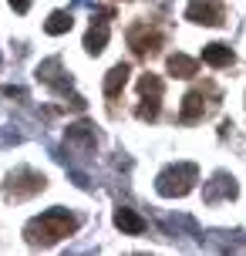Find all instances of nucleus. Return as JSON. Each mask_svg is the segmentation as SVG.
<instances>
[{
	"label": "nucleus",
	"instance_id": "1",
	"mask_svg": "<svg viewBox=\"0 0 246 256\" xmlns=\"http://www.w3.org/2000/svg\"><path fill=\"white\" fill-rule=\"evenodd\" d=\"M74 230H78V216H71L68 209H48V212H40L38 219L27 222L24 236L30 246H54Z\"/></svg>",
	"mask_w": 246,
	"mask_h": 256
},
{
	"label": "nucleus",
	"instance_id": "2",
	"mask_svg": "<svg viewBox=\"0 0 246 256\" xmlns=\"http://www.w3.org/2000/svg\"><path fill=\"white\" fill-rule=\"evenodd\" d=\"M196 179H199V168H196L192 162H179V166H168V168L158 172L156 189H158V196L172 199V196H186V192H192Z\"/></svg>",
	"mask_w": 246,
	"mask_h": 256
},
{
	"label": "nucleus",
	"instance_id": "3",
	"mask_svg": "<svg viewBox=\"0 0 246 256\" xmlns=\"http://www.w3.org/2000/svg\"><path fill=\"white\" fill-rule=\"evenodd\" d=\"M44 186H48V179L40 172H34V168H14L10 179L4 182V196L14 199V202H20V199H30V196L44 192Z\"/></svg>",
	"mask_w": 246,
	"mask_h": 256
},
{
	"label": "nucleus",
	"instance_id": "4",
	"mask_svg": "<svg viewBox=\"0 0 246 256\" xmlns=\"http://www.w3.org/2000/svg\"><path fill=\"white\" fill-rule=\"evenodd\" d=\"M128 48L138 58H148V54H156L158 48H162V30L158 27H152V24H132V30H128Z\"/></svg>",
	"mask_w": 246,
	"mask_h": 256
},
{
	"label": "nucleus",
	"instance_id": "5",
	"mask_svg": "<svg viewBox=\"0 0 246 256\" xmlns=\"http://www.w3.org/2000/svg\"><path fill=\"white\" fill-rule=\"evenodd\" d=\"M212 91V84H202V88H192L186 98H182V108H179V122L182 125H192V122H202L209 112L206 104V94Z\"/></svg>",
	"mask_w": 246,
	"mask_h": 256
},
{
	"label": "nucleus",
	"instance_id": "6",
	"mask_svg": "<svg viewBox=\"0 0 246 256\" xmlns=\"http://www.w3.org/2000/svg\"><path fill=\"white\" fill-rule=\"evenodd\" d=\"M186 17L192 24H206V27H220L222 24V4L220 0H196L186 7Z\"/></svg>",
	"mask_w": 246,
	"mask_h": 256
},
{
	"label": "nucleus",
	"instance_id": "7",
	"mask_svg": "<svg viewBox=\"0 0 246 256\" xmlns=\"http://www.w3.org/2000/svg\"><path fill=\"white\" fill-rule=\"evenodd\" d=\"M104 44H108V20H94L84 34V51L88 54H102Z\"/></svg>",
	"mask_w": 246,
	"mask_h": 256
},
{
	"label": "nucleus",
	"instance_id": "8",
	"mask_svg": "<svg viewBox=\"0 0 246 256\" xmlns=\"http://www.w3.org/2000/svg\"><path fill=\"white\" fill-rule=\"evenodd\" d=\"M128 74H132L128 64H115V68H112V71L104 74V94H108V98H115L118 91L128 84Z\"/></svg>",
	"mask_w": 246,
	"mask_h": 256
},
{
	"label": "nucleus",
	"instance_id": "9",
	"mask_svg": "<svg viewBox=\"0 0 246 256\" xmlns=\"http://www.w3.org/2000/svg\"><path fill=\"white\" fill-rule=\"evenodd\" d=\"M115 226H118L122 232L138 236V232H145V219L138 216V212H132V209H125V206H122V209L115 212Z\"/></svg>",
	"mask_w": 246,
	"mask_h": 256
},
{
	"label": "nucleus",
	"instance_id": "10",
	"mask_svg": "<svg viewBox=\"0 0 246 256\" xmlns=\"http://www.w3.org/2000/svg\"><path fill=\"white\" fill-rule=\"evenodd\" d=\"M202 61L212 64V68H230L236 58H233V51H230L226 44H206V48H202Z\"/></svg>",
	"mask_w": 246,
	"mask_h": 256
},
{
	"label": "nucleus",
	"instance_id": "11",
	"mask_svg": "<svg viewBox=\"0 0 246 256\" xmlns=\"http://www.w3.org/2000/svg\"><path fill=\"white\" fill-rule=\"evenodd\" d=\"M196 71H199V61H196V58H189V54H172V58H168V74L192 78Z\"/></svg>",
	"mask_w": 246,
	"mask_h": 256
},
{
	"label": "nucleus",
	"instance_id": "12",
	"mask_svg": "<svg viewBox=\"0 0 246 256\" xmlns=\"http://www.w3.org/2000/svg\"><path fill=\"white\" fill-rule=\"evenodd\" d=\"M220 196H236L233 179H226V176H216V179H212V186H206V202H216Z\"/></svg>",
	"mask_w": 246,
	"mask_h": 256
},
{
	"label": "nucleus",
	"instance_id": "13",
	"mask_svg": "<svg viewBox=\"0 0 246 256\" xmlns=\"http://www.w3.org/2000/svg\"><path fill=\"white\" fill-rule=\"evenodd\" d=\"M44 30H48V34H64V30H71V14H64V10H54L51 17H48Z\"/></svg>",
	"mask_w": 246,
	"mask_h": 256
},
{
	"label": "nucleus",
	"instance_id": "14",
	"mask_svg": "<svg viewBox=\"0 0 246 256\" xmlns=\"http://www.w3.org/2000/svg\"><path fill=\"white\" fill-rule=\"evenodd\" d=\"M138 94H152V98H162V78L158 74H142L138 78Z\"/></svg>",
	"mask_w": 246,
	"mask_h": 256
},
{
	"label": "nucleus",
	"instance_id": "15",
	"mask_svg": "<svg viewBox=\"0 0 246 256\" xmlns=\"http://www.w3.org/2000/svg\"><path fill=\"white\" fill-rule=\"evenodd\" d=\"M10 7L17 14H27V10H30V0H10Z\"/></svg>",
	"mask_w": 246,
	"mask_h": 256
}]
</instances>
